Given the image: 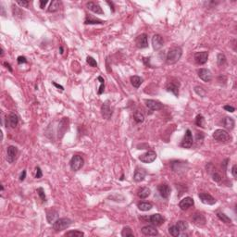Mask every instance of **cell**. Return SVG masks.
Masks as SVG:
<instances>
[{
    "mask_svg": "<svg viewBox=\"0 0 237 237\" xmlns=\"http://www.w3.org/2000/svg\"><path fill=\"white\" fill-rule=\"evenodd\" d=\"M182 55V50L181 47L179 46H175L172 47L169 50L168 54H167V63L168 64H174L177 61H179V59H181Z\"/></svg>",
    "mask_w": 237,
    "mask_h": 237,
    "instance_id": "1",
    "label": "cell"
},
{
    "mask_svg": "<svg viewBox=\"0 0 237 237\" xmlns=\"http://www.w3.org/2000/svg\"><path fill=\"white\" fill-rule=\"evenodd\" d=\"M213 138L221 143H230L232 142V137L227 131L222 129H218L213 133Z\"/></svg>",
    "mask_w": 237,
    "mask_h": 237,
    "instance_id": "2",
    "label": "cell"
},
{
    "mask_svg": "<svg viewBox=\"0 0 237 237\" xmlns=\"http://www.w3.org/2000/svg\"><path fill=\"white\" fill-rule=\"evenodd\" d=\"M71 220L69 218H61L58 219L54 223H53V230L57 232H62L63 230L69 228L71 225Z\"/></svg>",
    "mask_w": 237,
    "mask_h": 237,
    "instance_id": "3",
    "label": "cell"
},
{
    "mask_svg": "<svg viewBox=\"0 0 237 237\" xmlns=\"http://www.w3.org/2000/svg\"><path fill=\"white\" fill-rule=\"evenodd\" d=\"M84 159L79 155H75L71 157V160L70 161V169L74 171H78L79 170H81L84 166Z\"/></svg>",
    "mask_w": 237,
    "mask_h": 237,
    "instance_id": "4",
    "label": "cell"
},
{
    "mask_svg": "<svg viewBox=\"0 0 237 237\" xmlns=\"http://www.w3.org/2000/svg\"><path fill=\"white\" fill-rule=\"evenodd\" d=\"M193 143H194V139H193L192 131L189 129H187L186 131H185V135H184V136H183V139L181 140V146L183 147V148L189 149V148L192 147Z\"/></svg>",
    "mask_w": 237,
    "mask_h": 237,
    "instance_id": "5",
    "label": "cell"
},
{
    "mask_svg": "<svg viewBox=\"0 0 237 237\" xmlns=\"http://www.w3.org/2000/svg\"><path fill=\"white\" fill-rule=\"evenodd\" d=\"M156 154L155 151H147L145 154L139 156V160L141 162L146 163V164L154 162L156 160Z\"/></svg>",
    "mask_w": 237,
    "mask_h": 237,
    "instance_id": "6",
    "label": "cell"
},
{
    "mask_svg": "<svg viewBox=\"0 0 237 237\" xmlns=\"http://www.w3.org/2000/svg\"><path fill=\"white\" fill-rule=\"evenodd\" d=\"M18 148L14 145H9L7 149V160L9 163L12 164L16 159H17V156H18Z\"/></svg>",
    "mask_w": 237,
    "mask_h": 237,
    "instance_id": "7",
    "label": "cell"
},
{
    "mask_svg": "<svg viewBox=\"0 0 237 237\" xmlns=\"http://www.w3.org/2000/svg\"><path fill=\"white\" fill-rule=\"evenodd\" d=\"M194 58H195V61L198 65H203V64L206 63L208 60V52H206V51L196 52Z\"/></svg>",
    "mask_w": 237,
    "mask_h": 237,
    "instance_id": "8",
    "label": "cell"
},
{
    "mask_svg": "<svg viewBox=\"0 0 237 237\" xmlns=\"http://www.w3.org/2000/svg\"><path fill=\"white\" fill-rule=\"evenodd\" d=\"M179 87H180V83L179 81L177 80H174V81H171L167 84V86H166V90L168 92H171L175 96H178L179 95Z\"/></svg>",
    "mask_w": 237,
    "mask_h": 237,
    "instance_id": "9",
    "label": "cell"
},
{
    "mask_svg": "<svg viewBox=\"0 0 237 237\" xmlns=\"http://www.w3.org/2000/svg\"><path fill=\"white\" fill-rule=\"evenodd\" d=\"M197 73H198V77L206 83H208L212 80V74L207 69H199Z\"/></svg>",
    "mask_w": 237,
    "mask_h": 237,
    "instance_id": "10",
    "label": "cell"
},
{
    "mask_svg": "<svg viewBox=\"0 0 237 237\" xmlns=\"http://www.w3.org/2000/svg\"><path fill=\"white\" fill-rule=\"evenodd\" d=\"M148 221L151 222L152 225H155V226H160L164 223L165 221V218L161 215V214H153L151 215L149 218H148Z\"/></svg>",
    "mask_w": 237,
    "mask_h": 237,
    "instance_id": "11",
    "label": "cell"
},
{
    "mask_svg": "<svg viewBox=\"0 0 237 237\" xmlns=\"http://www.w3.org/2000/svg\"><path fill=\"white\" fill-rule=\"evenodd\" d=\"M198 197L200 198L201 202L206 205H214L217 202V200L212 196H210L209 194H206V193H200L198 195Z\"/></svg>",
    "mask_w": 237,
    "mask_h": 237,
    "instance_id": "12",
    "label": "cell"
},
{
    "mask_svg": "<svg viewBox=\"0 0 237 237\" xmlns=\"http://www.w3.org/2000/svg\"><path fill=\"white\" fill-rule=\"evenodd\" d=\"M19 123V117L15 113H10L6 119V126L12 129L16 128Z\"/></svg>",
    "mask_w": 237,
    "mask_h": 237,
    "instance_id": "13",
    "label": "cell"
},
{
    "mask_svg": "<svg viewBox=\"0 0 237 237\" xmlns=\"http://www.w3.org/2000/svg\"><path fill=\"white\" fill-rule=\"evenodd\" d=\"M157 190H159V193L160 195V196L162 198H165V199H168L170 195H171V187L168 185L167 183H162L160 184V185H159V187H157Z\"/></svg>",
    "mask_w": 237,
    "mask_h": 237,
    "instance_id": "14",
    "label": "cell"
},
{
    "mask_svg": "<svg viewBox=\"0 0 237 237\" xmlns=\"http://www.w3.org/2000/svg\"><path fill=\"white\" fill-rule=\"evenodd\" d=\"M145 105H146V107L151 110H160L163 108V104H161L160 101L153 100V99L145 100Z\"/></svg>",
    "mask_w": 237,
    "mask_h": 237,
    "instance_id": "15",
    "label": "cell"
},
{
    "mask_svg": "<svg viewBox=\"0 0 237 237\" xmlns=\"http://www.w3.org/2000/svg\"><path fill=\"white\" fill-rule=\"evenodd\" d=\"M135 44L139 48H146L148 46V39L146 34H142L136 37Z\"/></svg>",
    "mask_w": 237,
    "mask_h": 237,
    "instance_id": "16",
    "label": "cell"
},
{
    "mask_svg": "<svg viewBox=\"0 0 237 237\" xmlns=\"http://www.w3.org/2000/svg\"><path fill=\"white\" fill-rule=\"evenodd\" d=\"M195 204L194 202V199L190 196H187V197H184L183 199H181L179 203V207L181 209V210H186L188 209L189 207L193 206Z\"/></svg>",
    "mask_w": 237,
    "mask_h": 237,
    "instance_id": "17",
    "label": "cell"
},
{
    "mask_svg": "<svg viewBox=\"0 0 237 237\" xmlns=\"http://www.w3.org/2000/svg\"><path fill=\"white\" fill-rule=\"evenodd\" d=\"M164 41L160 34H155L152 37V45L155 50H160L163 46Z\"/></svg>",
    "mask_w": 237,
    "mask_h": 237,
    "instance_id": "18",
    "label": "cell"
},
{
    "mask_svg": "<svg viewBox=\"0 0 237 237\" xmlns=\"http://www.w3.org/2000/svg\"><path fill=\"white\" fill-rule=\"evenodd\" d=\"M142 233L146 236H156L159 235V232L154 225H146L142 228Z\"/></svg>",
    "mask_w": 237,
    "mask_h": 237,
    "instance_id": "19",
    "label": "cell"
},
{
    "mask_svg": "<svg viewBox=\"0 0 237 237\" xmlns=\"http://www.w3.org/2000/svg\"><path fill=\"white\" fill-rule=\"evenodd\" d=\"M101 113L104 119L110 120L112 116V110L110 109V106L108 103H104L101 107Z\"/></svg>",
    "mask_w": 237,
    "mask_h": 237,
    "instance_id": "20",
    "label": "cell"
},
{
    "mask_svg": "<svg viewBox=\"0 0 237 237\" xmlns=\"http://www.w3.org/2000/svg\"><path fill=\"white\" fill-rule=\"evenodd\" d=\"M86 7L89 10L93 11L94 13H96V14H104V11L102 9V8L100 7V5L96 2H93V1H90V2H87L86 4Z\"/></svg>",
    "mask_w": 237,
    "mask_h": 237,
    "instance_id": "21",
    "label": "cell"
},
{
    "mask_svg": "<svg viewBox=\"0 0 237 237\" xmlns=\"http://www.w3.org/2000/svg\"><path fill=\"white\" fill-rule=\"evenodd\" d=\"M146 175V171L142 169V168H136L135 171V174H134V180L136 181V182H140L142 181H144L145 177Z\"/></svg>",
    "mask_w": 237,
    "mask_h": 237,
    "instance_id": "22",
    "label": "cell"
},
{
    "mask_svg": "<svg viewBox=\"0 0 237 237\" xmlns=\"http://www.w3.org/2000/svg\"><path fill=\"white\" fill-rule=\"evenodd\" d=\"M192 221L196 225H205L206 224V218H205V216L203 214L199 213V212H196L193 215Z\"/></svg>",
    "mask_w": 237,
    "mask_h": 237,
    "instance_id": "23",
    "label": "cell"
},
{
    "mask_svg": "<svg viewBox=\"0 0 237 237\" xmlns=\"http://www.w3.org/2000/svg\"><path fill=\"white\" fill-rule=\"evenodd\" d=\"M58 217H59V212L55 209H51L46 213V219L48 223H54L58 220Z\"/></svg>",
    "mask_w": 237,
    "mask_h": 237,
    "instance_id": "24",
    "label": "cell"
},
{
    "mask_svg": "<svg viewBox=\"0 0 237 237\" xmlns=\"http://www.w3.org/2000/svg\"><path fill=\"white\" fill-rule=\"evenodd\" d=\"M223 122V125L226 129L228 130H232L234 128V125H235V121L231 117H225L222 120Z\"/></svg>",
    "mask_w": 237,
    "mask_h": 237,
    "instance_id": "25",
    "label": "cell"
},
{
    "mask_svg": "<svg viewBox=\"0 0 237 237\" xmlns=\"http://www.w3.org/2000/svg\"><path fill=\"white\" fill-rule=\"evenodd\" d=\"M151 194V190L148 187H142L141 189L138 190L137 192V196L141 198V199H145L146 197H148Z\"/></svg>",
    "mask_w": 237,
    "mask_h": 237,
    "instance_id": "26",
    "label": "cell"
},
{
    "mask_svg": "<svg viewBox=\"0 0 237 237\" xmlns=\"http://www.w3.org/2000/svg\"><path fill=\"white\" fill-rule=\"evenodd\" d=\"M142 83H143V79L141 77H139L137 75L131 77V84L135 88H139L140 85L142 84Z\"/></svg>",
    "mask_w": 237,
    "mask_h": 237,
    "instance_id": "27",
    "label": "cell"
},
{
    "mask_svg": "<svg viewBox=\"0 0 237 237\" xmlns=\"http://www.w3.org/2000/svg\"><path fill=\"white\" fill-rule=\"evenodd\" d=\"M105 21L99 20V19H95V18H93L92 16L90 15H87L85 20H84V24H103Z\"/></svg>",
    "mask_w": 237,
    "mask_h": 237,
    "instance_id": "28",
    "label": "cell"
},
{
    "mask_svg": "<svg viewBox=\"0 0 237 237\" xmlns=\"http://www.w3.org/2000/svg\"><path fill=\"white\" fill-rule=\"evenodd\" d=\"M60 4L61 2L59 1V0H54V1H52L49 8H48V11L49 12H56L59 9V7H60Z\"/></svg>",
    "mask_w": 237,
    "mask_h": 237,
    "instance_id": "29",
    "label": "cell"
},
{
    "mask_svg": "<svg viewBox=\"0 0 237 237\" xmlns=\"http://www.w3.org/2000/svg\"><path fill=\"white\" fill-rule=\"evenodd\" d=\"M152 207H153V205L150 202H141L138 204V208L141 211H148Z\"/></svg>",
    "mask_w": 237,
    "mask_h": 237,
    "instance_id": "30",
    "label": "cell"
},
{
    "mask_svg": "<svg viewBox=\"0 0 237 237\" xmlns=\"http://www.w3.org/2000/svg\"><path fill=\"white\" fill-rule=\"evenodd\" d=\"M134 119H135V120L137 123H142V122H144V120H145V116H144V114H143L141 111L136 110V111L134 113Z\"/></svg>",
    "mask_w": 237,
    "mask_h": 237,
    "instance_id": "31",
    "label": "cell"
},
{
    "mask_svg": "<svg viewBox=\"0 0 237 237\" xmlns=\"http://www.w3.org/2000/svg\"><path fill=\"white\" fill-rule=\"evenodd\" d=\"M217 217H218L222 222H225V223H228V224L232 223V220H231L227 215H225V214L222 213V212H217Z\"/></svg>",
    "mask_w": 237,
    "mask_h": 237,
    "instance_id": "32",
    "label": "cell"
},
{
    "mask_svg": "<svg viewBox=\"0 0 237 237\" xmlns=\"http://www.w3.org/2000/svg\"><path fill=\"white\" fill-rule=\"evenodd\" d=\"M169 232L171 235L174 236V237H177L180 235L181 233V231L179 230V228L177 227V225H172L169 228Z\"/></svg>",
    "mask_w": 237,
    "mask_h": 237,
    "instance_id": "33",
    "label": "cell"
},
{
    "mask_svg": "<svg viewBox=\"0 0 237 237\" xmlns=\"http://www.w3.org/2000/svg\"><path fill=\"white\" fill-rule=\"evenodd\" d=\"M65 236H76V237H82V236H84V233L81 231H78V230H75V231H70V232H67L65 233Z\"/></svg>",
    "mask_w": 237,
    "mask_h": 237,
    "instance_id": "34",
    "label": "cell"
},
{
    "mask_svg": "<svg viewBox=\"0 0 237 237\" xmlns=\"http://www.w3.org/2000/svg\"><path fill=\"white\" fill-rule=\"evenodd\" d=\"M176 225L181 232H185L188 229V223L186 221H179L176 223Z\"/></svg>",
    "mask_w": 237,
    "mask_h": 237,
    "instance_id": "35",
    "label": "cell"
},
{
    "mask_svg": "<svg viewBox=\"0 0 237 237\" xmlns=\"http://www.w3.org/2000/svg\"><path fill=\"white\" fill-rule=\"evenodd\" d=\"M121 236L123 237H134V232L130 227H124L121 232Z\"/></svg>",
    "mask_w": 237,
    "mask_h": 237,
    "instance_id": "36",
    "label": "cell"
},
{
    "mask_svg": "<svg viewBox=\"0 0 237 237\" xmlns=\"http://www.w3.org/2000/svg\"><path fill=\"white\" fill-rule=\"evenodd\" d=\"M217 61H218V65H219V66H224V65L226 64V62H227V59H226L225 55L222 54V53L218 54Z\"/></svg>",
    "mask_w": 237,
    "mask_h": 237,
    "instance_id": "37",
    "label": "cell"
},
{
    "mask_svg": "<svg viewBox=\"0 0 237 237\" xmlns=\"http://www.w3.org/2000/svg\"><path fill=\"white\" fill-rule=\"evenodd\" d=\"M196 124L198 126V127H202L204 128L205 127V119L202 115H197L196 118Z\"/></svg>",
    "mask_w": 237,
    "mask_h": 237,
    "instance_id": "38",
    "label": "cell"
},
{
    "mask_svg": "<svg viewBox=\"0 0 237 237\" xmlns=\"http://www.w3.org/2000/svg\"><path fill=\"white\" fill-rule=\"evenodd\" d=\"M97 80H98L99 83H100V86H99V90H98L97 94H98V95H102L103 92H104V89H105V80H104V78L101 77V76H99V77L97 78Z\"/></svg>",
    "mask_w": 237,
    "mask_h": 237,
    "instance_id": "39",
    "label": "cell"
},
{
    "mask_svg": "<svg viewBox=\"0 0 237 237\" xmlns=\"http://www.w3.org/2000/svg\"><path fill=\"white\" fill-rule=\"evenodd\" d=\"M194 90H195V92H196L199 96H201V97H204V96H206V90H205L203 87H201V86H196Z\"/></svg>",
    "mask_w": 237,
    "mask_h": 237,
    "instance_id": "40",
    "label": "cell"
},
{
    "mask_svg": "<svg viewBox=\"0 0 237 237\" xmlns=\"http://www.w3.org/2000/svg\"><path fill=\"white\" fill-rule=\"evenodd\" d=\"M36 192H37L38 196H40L42 202H45V201H46V196H45V190H44L42 187H39Z\"/></svg>",
    "mask_w": 237,
    "mask_h": 237,
    "instance_id": "41",
    "label": "cell"
},
{
    "mask_svg": "<svg viewBox=\"0 0 237 237\" xmlns=\"http://www.w3.org/2000/svg\"><path fill=\"white\" fill-rule=\"evenodd\" d=\"M86 62H87V63L89 64V66H91V67H94V68H96V67H97V62H96V60H95L94 58H92V57H87Z\"/></svg>",
    "mask_w": 237,
    "mask_h": 237,
    "instance_id": "42",
    "label": "cell"
},
{
    "mask_svg": "<svg viewBox=\"0 0 237 237\" xmlns=\"http://www.w3.org/2000/svg\"><path fill=\"white\" fill-rule=\"evenodd\" d=\"M212 178H213V181H215L217 182H220L221 181V176L218 172H214L212 174Z\"/></svg>",
    "mask_w": 237,
    "mask_h": 237,
    "instance_id": "43",
    "label": "cell"
},
{
    "mask_svg": "<svg viewBox=\"0 0 237 237\" xmlns=\"http://www.w3.org/2000/svg\"><path fill=\"white\" fill-rule=\"evenodd\" d=\"M18 5H20V7L22 8H28L29 5H30V2L29 1H17L16 2Z\"/></svg>",
    "mask_w": 237,
    "mask_h": 237,
    "instance_id": "44",
    "label": "cell"
},
{
    "mask_svg": "<svg viewBox=\"0 0 237 237\" xmlns=\"http://www.w3.org/2000/svg\"><path fill=\"white\" fill-rule=\"evenodd\" d=\"M36 173H35V178L36 179H40V178H42V176H43V173H42V171H41V169H40V167H36Z\"/></svg>",
    "mask_w": 237,
    "mask_h": 237,
    "instance_id": "45",
    "label": "cell"
},
{
    "mask_svg": "<svg viewBox=\"0 0 237 237\" xmlns=\"http://www.w3.org/2000/svg\"><path fill=\"white\" fill-rule=\"evenodd\" d=\"M223 109H224L226 111H228V112H231V113L235 111V109H234L233 107L230 106V105H225V106L223 107Z\"/></svg>",
    "mask_w": 237,
    "mask_h": 237,
    "instance_id": "46",
    "label": "cell"
},
{
    "mask_svg": "<svg viewBox=\"0 0 237 237\" xmlns=\"http://www.w3.org/2000/svg\"><path fill=\"white\" fill-rule=\"evenodd\" d=\"M17 61H18V63H19V64L27 63V59H26V58H25V57H22V56H20V57H18V59H17Z\"/></svg>",
    "mask_w": 237,
    "mask_h": 237,
    "instance_id": "47",
    "label": "cell"
},
{
    "mask_svg": "<svg viewBox=\"0 0 237 237\" xmlns=\"http://www.w3.org/2000/svg\"><path fill=\"white\" fill-rule=\"evenodd\" d=\"M232 176H233V178H234V179H236V178H237V165H236V164H234V165L232 166Z\"/></svg>",
    "mask_w": 237,
    "mask_h": 237,
    "instance_id": "48",
    "label": "cell"
},
{
    "mask_svg": "<svg viewBox=\"0 0 237 237\" xmlns=\"http://www.w3.org/2000/svg\"><path fill=\"white\" fill-rule=\"evenodd\" d=\"M25 178H26V171H22V172H21V174H20V181H24L25 180Z\"/></svg>",
    "mask_w": 237,
    "mask_h": 237,
    "instance_id": "49",
    "label": "cell"
},
{
    "mask_svg": "<svg viewBox=\"0 0 237 237\" xmlns=\"http://www.w3.org/2000/svg\"><path fill=\"white\" fill-rule=\"evenodd\" d=\"M46 4H47V1H46V0H45V1H44V0H41V1H40V8H41L42 9H44Z\"/></svg>",
    "mask_w": 237,
    "mask_h": 237,
    "instance_id": "50",
    "label": "cell"
},
{
    "mask_svg": "<svg viewBox=\"0 0 237 237\" xmlns=\"http://www.w3.org/2000/svg\"><path fill=\"white\" fill-rule=\"evenodd\" d=\"M4 66H6V68H7L10 72H12V71H13V70H12V68H11V66H10V64H9V63H8V62H4Z\"/></svg>",
    "mask_w": 237,
    "mask_h": 237,
    "instance_id": "51",
    "label": "cell"
},
{
    "mask_svg": "<svg viewBox=\"0 0 237 237\" xmlns=\"http://www.w3.org/2000/svg\"><path fill=\"white\" fill-rule=\"evenodd\" d=\"M53 84L57 87V88H59V89H60V90H64V88H63V86H61V85H59V84H58L57 83H55V82H53Z\"/></svg>",
    "mask_w": 237,
    "mask_h": 237,
    "instance_id": "52",
    "label": "cell"
},
{
    "mask_svg": "<svg viewBox=\"0 0 237 237\" xmlns=\"http://www.w3.org/2000/svg\"><path fill=\"white\" fill-rule=\"evenodd\" d=\"M59 51H60V54H63V47H62V46H60Z\"/></svg>",
    "mask_w": 237,
    "mask_h": 237,
    "instance_id": "53",
    "label": "cell"
},
{
    "mask_svg": "<svg viewBox=\"0 0 237 237\" xmlns=\"http://www.w3.org/2000/svg\"><path fill=\"white\" fill-rule=\"evenodd\" d=\"M4 56V50H3V48L1 47V57H3Z\"/></svg>",
    "mask_w": 237,
    "mask_h": 237,
    "instance_id": "54",
    "label": "cell"
},
{
    "mask_svg": "<svg viewBox=\"0 0 237 237\" xmlns=\"http://www.w3.org/2000/svg\"><path fill=\"white\" fill-rule=\"evenodd\" d=\"M108 4H110V7H113V4H112V3H110V1H109V2H108ZM112 10H113V11H114V9H113V8H112Z\"/></svg>",
    "mask_w": 237,
    "mask_h": 237,
    "instance_id": "55",
    "label": "cell"
},
{
    "mask_svg": "<svg viewBox=\"0 0 237 237\" xmlns=\"http://www.w3.org/2000/svg\"><path fill=\"white\" fill-rule=\"evenodd\" d=\"M1 191H2V192L4 191V186L2 185V184H1Z\"/></svg>",
    "mask_w": 237,
    "mask_h": 237,
    "instance_id": "56",
    "label": "cell"
}]
</instances>
